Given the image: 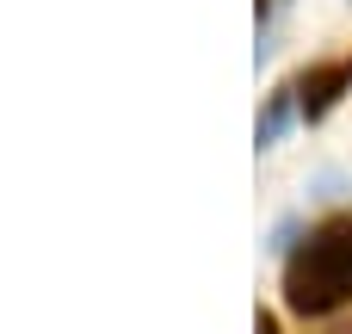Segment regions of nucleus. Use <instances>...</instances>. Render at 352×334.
<instances>
[{
    "label": "nucleus",
    "instance_id": "obj_2",
    "mask_svg": "<svg viewBox=\"0 0 352 334\" xmlns=\"http://www.w3.org/2000/svg\"><path fill=\"white\" fill-rule=\"evenodd\" d=\"M346 81H352V62H346V68H322V74H309V81H303V112L334 105V87H346Z\"/></svg>",
    "mask_w": 352,
    "mask_h": 334
},
{
    "label": "nucleus",
    "instance_id": "obj_3",
    "mask_svg": "<svg viewBox=\"0 0 352 334\" xmlns=\"http://www.w3.org/2000/svg\"><path fill=\"white\" fill-rule=\"evenodd\" d=\"M260 334H278V328H272V322H260Z\"/></svg>",
    "mask_w": 352,
    "mask_h": 334
},
{
    "label": "nucleus",
    "instance_id": "obj_1",
    "mask_svg": "<svg viewBox=\"0 0 352 334\" xmlns=\"http://www.w3.org/2000/svg\"><path fill=\"white\" fill-rule=\"evenodd\" d=\"M285 304L297 316H328L352 304V217L322 223L285 267Z\"/></svg>",
    "mask_w": 352,
    "mask_h": 334
}]
</instances>
